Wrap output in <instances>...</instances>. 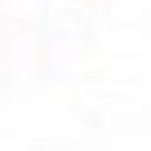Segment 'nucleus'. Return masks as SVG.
I'll return each instance as SVG.
<instances>
[]
</instances>
